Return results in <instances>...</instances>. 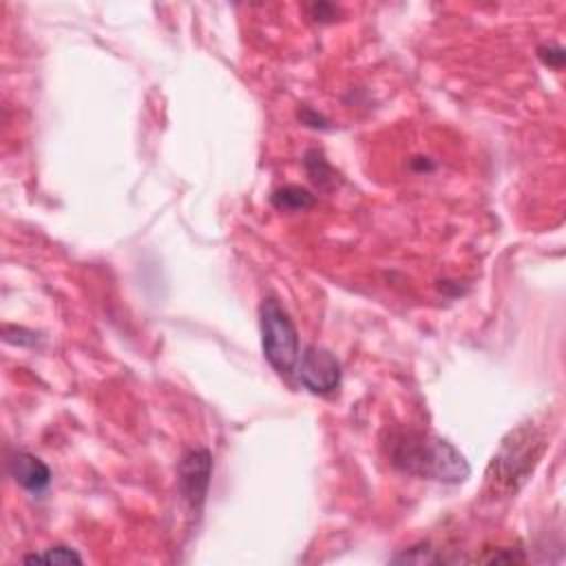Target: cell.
I'll return each mask as SVG.
<instances>
[{"label":"cell","instance_id":"1","mask_svg":"<svg viewBox=\"0 0 566 566\" xmlns=\"http://www.w3.org/2000/svg\"><path fill=\"white\" fill-rule=\"evenodd\" d=\"M391 464L400 471L444 484H460L469 478L467 458L449 442L422 431H400L389 442Z\"/></svg>","mask_w":566,"mask_h":566},{"label":"cell","instance_id":"2","mask_svg":"<svg viewBox=\"0 0 566 566\" xmlns=\"http://www.w3.org/2000/svg\"><path fill=\"white\" fill-rule=\"evenodd\" d=\"M544 451L546 438L535 424L524 422L511 429L486 467V489L493 495H515L539 464Z\"/></svg>","mask_w":566,"mask_h":566},{"label":"cell","instance_id":"3","mask_svg":"<svg viewBox=\"0 0 566 566\" xmlns=\"http://www.w3.org/2000/svg\"><path fill=\"white\" fill-rule=\"evenodd\" d=\"M259 327H261V347L270 367L281 374H294L301 345L298 332L290 314L279 305L276 298H263L259 305Z\"/></svg>","mask_w":566,"mask_h":566},{"label":"cell","instance_id":"4","mask_svg":"<svg viewBox=\"0 0 566 566\" xmlns=\"http://www.w3.org/2000/svg\"><path fill=\"white\" fill-rule=\"evenodd\" d=\"M294 374L298 382L312 394H329L338 389L343 376L338 358L329 349L316 345H307L301 352Z\"/></svg>","mask_w":566,"mask_h":566},{"label":"cell","instance_id":"5","mask_svg":"<svg viewBox=\"0 0 566 566\" xmlns=\"http://www.w3.org/2000/svg\"><path fill=\"white\" fill-rule=\"evenodd\" d=\"M212 478V455L208 449H188L177 469V484L190 511H199L206 502Z\"/></svg>","mask_w":566,"mask_h":566},{"label":"cell","instance_id":"6","mask_svg":"<svg viewBox=\"0 0 566 566\" xmlns=\"http://www.w3.org/2000/svg\"><path fill=\"white\" fill-rule=\"evenodd\" d=\"M9 475L15 480V484H20L24 491L40 495L49 489L51 484V471L49 467L33 453L29 451H15L9 462Z\"/></svg>","mask_w":566,"mask_h":566},{"label":"cell","instance_id":"7","mask_svg":"<svg viewBox=\"0 0 566 566\" xmlns=\"http://www.w3.org/2000/svg\"><path fill=\"white\" fill-rule=\"evenodd\" d=\"M272 206L276 210H285V212H296V210H305L314 203V195L307 190V188H301V186H294V184H287L279 190L272 192L270 197Z\"/></svg>","mask_w":566,"mask_h":566},{"label":"cell","instance_id":"8","mask_svg":"<svg viewBox=\"0 0 566 566\" xmlns=\"http://www.w3.org/2000/svg\"><path fill=\"white\" fill-rule=\"evenodd\" d=\"M24 562H46V564H82V555L75 553L69 546H51L42 553H31L24 557Z\"/></svg>","mask_w":566,"mask_h":566},{"label":"cell","instance_id":"9","mask_svg":"<svg viewBox=\"0 0 566 566\" xmlns=\"http://www.w3.org/2000/svg\"><path fill=\"white\" fill-rule=\"evenodd\" d=\"M537 55H539V60H542L546 66H551V69H562V66H564V60H566L564 49L557 46V44H542V46L537 49Z\"/></svg>","mask_w":566,"mask_h":566}]
</instances>
